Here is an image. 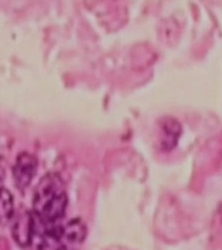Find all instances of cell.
I'll list each match as a JSON object with an SVG mask.
<instances>
[{"instance_id":"cell-1","label":"cell","mask_w":222,"mask_h":250,"mask_svg":"<svg viewBox=\"0 0 222 250\" xmlns=\"http://www.w3.org/2000/svg\"><path fill=\"white\" fill-rule=\"evenodd\" d=\"M68 205L66 188L61 176L48 173L39 181L33 197V210L41 223L48 225L63 217Z\"/></svg>"},{"instance_id":"cell-2","label":"cell","mask_w":222,"mask_h":250,"mask_svg":"<svg viewBox=\"0 0 222 250\" xmlns=\"http://www.w3.org/2000/svg\"><path fill=\"white\" fill-rule=\"evenodd\" d=\"M87 228L81 219L70 220L47 231L39 250H79L85 241Z\"/></svg>"},{"instance_id":"cell-3","label":"cell","mask_w":222,"mask_h":250,"mask_svg":"<svg viewBox=\"0 0 222 250\" xmlns=\"http://www.w3.org/2000/svg\"><path fill=\"white\" fill-rule=\"evenodd\" d=\"M38 160L31 153L23 152L17 157L12 173L16 186L21 190L30 185L35 176Z\"/></svg>"},{"instance_id":"cell-4","label":"cell","mask_w":222,"mask_h":250,"mask_svg":"<svg viewBox=\"0 0 222 250\" xmlns=\"http://www.w3.org/2000/svg\"><path fill=\"white\" fill-rule=\"evenodd\" d=\"M33 228V218L29 211L20 210L16 215L12 225V235L20 246L27 247L31 244Z\"/></svg>"},{"instance_id":"cell-5","label":"cell","mask_w":222,"mask_h":250,"mask_svg":"<svg viewBox=\"0 0 222 250\" xmlns=\"http://www.w3.org/2000/svg\"><path fill=\"white\" fill-rule=\"evenodd\" d=\"M14 215V203L12 193L4 188H0V222L8 223Z\"/></svg>"}]
</instances>
